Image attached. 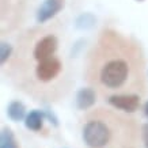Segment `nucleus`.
I'll return each instance as SVG.
<instances>
[{
    "label": "nucleus",
    "mask_w": 148,
    "mask_h": 148,
    "mask_svg": "<svg viewBox=\"0 0 148 148\" xmlns=\"http://www.w3.org/2000/svg\"><path fill=\"white\" fill-rule=\"evenodd\" d=\"M44 113H45V118H48V120H49L50 124H53V125H56V126L58 125L57 118H56V116H54L53 113H50L49 110H44Z\"/></svg>",
    "instance_id": "f8f14e48"
},
{
    "label": "nucleus",
    "mask_w": 148,
    "mask_h": 148,
    "mask_svg": "<svg viewBox=\"0 0 148 148\" xmlns=\"http://www.w3.org/2000/svg\"><path fill=\"white\" fill-rule=\"evenodd\" d=\"M61 69H63V64L60 61V58L52 56L42 61H38L36 69H34V73L41 83H48V82L56 79L60 75Z\"/></svg>",
    "instance_id": "7ed1b4c3"
},
{
    "label": "nucleus",
    "mask_w": 148,
    "mask_h": 148,
    "mask_svg": "<svg viewBox=\"0 0 148 148\" xmlns=\"http://www.w3.org/2000/svg\"><path fill=\"white\" fill-rule=\"evenodd\" d=\"M58 48V40L57 37L53 36V34H48V36L42 37L36 45H34V49H33V57L37 61H42L45 58L52 57L56 50Z\"/></svg>",
    "instance_id": "39448f33"
},
{
    "label": "nucleus",
    "mask_w": 148,
    "mask_h": 148,
    "mask_svg": "<svg viewBox=\"0 0 148 148\" xmlns=\"http://www.w3.org/2000/svg\"><path fill=\"white\" fill-rule=\"evenodd\" d=\"M144 113H145V117L148 118V101L145 102V106H144Z\"/></svg>",
    "instance_id": "4468645a"
},
{
    "label": "nucleus",
    "mask_w": 148,
    "mask_h": 148,
    "mask_svg": "<svg viewBox=\"0 0 148 148\" xmlns=\"http://www.w3.org/2000/svg\"><path fill=\"white\" fill-rule=\"evenodd\" d=\"M82 137L86 145L90 148H103L112 140V129L108 122L98 118H92L84 124Z\"/></svg>",
    "instance_id": "f03ea898"
},
{
    "label": "nucleus",
    "mask_w": 148,
    "mask_h": 148,
    "mask_svg": "<svg viewBox=\"0 0 148 148\" xmlns=\"http://www.w3.org/2000/svg\"><path fill=\"white\" fill-rule=\"evenodd\" d=\"M0 148H19L18 141L10 128H3L0 132Z\"/></svg>",
    "instance_id": "9d476101"
},
{
    "label": "nucleus",
    "mask_w": 148,
    "mask_h": 148,
    "mask_svg": "<svg viewBox=\"0 0 148 148\" xmlns=\"http://www.w3.org/2000/svg\"><path fill=\"white\" fill-rule=\"evenodd\" d=\"M91 56L88 80L101 90H136L133 80L143 77V58L139 48L118 33L106 30Z\"/></svg>",
    "instance_id": "f257e3e1"
},
{
    "label": "nucleus",
    "mask_w": 148,
    "mask_h": 148,
    "mask_svg": "<svg viewBox=\"0 0 148 148\" xmlns=\"http://www.w3.org/2000/svg\"><path fill=\"white\" fill-rule=\"evenodd\" d=\"M7 116H8L10 120L14 122L22 121L27 116L26 106H25L21 101H12V102L7 106Z\"/></svg>",
    "instance_id": "1a4fd4ad"
},
{
    "label": "nucleus",
    "mask_w": 148,
    "mask_h": 148,
    "mask_svg": "<svg viewBox=\"0 0 148 148\" xmlns=\"http://www.w3.org/2000/svg\"><path fill=\"white\" fill-rule=\"evenodd\" d=\"M11 54H12V45L5 41H1V44H0V63L1 65L11 57Z\"/></svg>",
    "instance_id": "9b49d317"
},
{
    "label": "nucleus",
    "mask_w": 148,
    "mask_h": 148,
    "mask_svg": "<svg viewBox=\"0 0 148 148\" xmlns=\"http://www.w3.org/2000/svg\"><path fill=\"white\" fill-rule=\"evenodd\" d=\"M137 1H143V0H137Z\"/></svg>",
    "instance_id": "2eb2a0df"
},
{
    "label": "nucleus",
    "mask_w": 148,
    "mask_h": 148,
    "mask_svg": "<svg viewBox=\"0 0 148 148\" xmlns=\"http://www.w3.org/2000/svg\"><path fill=\"white\" fill-rule=\"evenodd\" d=\"M95 101H97V92L91 87H83L76 92L75 102L79 110H88L95 105Z\"/></svg>",
    "instance_id": "0eeeda50"
},
{
    "label": "nucleus",
    "mask_w": 148,
    "mask_h": 148,
    "mask_svg": "<svg viewBox=\"0 0 148 148\" xmlns=\"http://www.w3.org/2000/svg\"><path fill=\"white\" fill-rule=\"evenodd\" d=\"M143 140H144V145L145 148H148V122L143 125Z\"/></svg>",
    "instance_id": "ddd939ff"
},
{
    "label": "nucleus",
    "mask_w": 148,
    "mask_h": 148,
    "mask_svg": "<svg viewBox=\"0 0 148 148\" xmlns=\"http://www.w3.org/2000/svg\"><path fill=\"white\" fill-rule=\"evenodd\" d=\"M44 120H45L44 110H32L30 113H27L26 118H25V126L33 132H38L42 129Z\"/></svg>",
    "instance_id": "6e6552de"
},
{
    "label": "nucleus",
    "mask_w": 148,
    "mask_h": 148,
    "mask_svg": "<svg viewBox=\"0 0 148 148\" xmlns=\"http://www.w3.org/2000/svg\"><path fill=\"white\" fill-rule=\"evenodd\" d=\"M109 105L114 109L122 110L126 113H133L140 108V95L135 92H120L112 94L108 98Z\"/></svg>",
    "instance_id": "20e7f679"
},
{
    "label": "nucleus",
    "mask_w": 148,
    "mask_h": 148,
    "mask_svg": "<svg viewBox=\"0 0 148 148\" xmlns=\"http://www.w3.org/2000/svg\"><path fill=\"white\" fill-rule=\"evenodd\" d=\"M65 0H44L38 7L36 14V19L38 23H45L49 19L54 18L64 8Z\"/></svg>",
    "instance_id": "423d86ee"
}]
</instances>
